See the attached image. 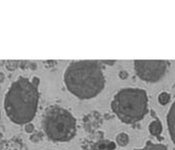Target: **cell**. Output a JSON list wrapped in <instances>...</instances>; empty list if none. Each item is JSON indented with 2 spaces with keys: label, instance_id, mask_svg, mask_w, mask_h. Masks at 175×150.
<instances>
[{
  "label": "cell",
  "instance_id": "obj_4",
  "mask_svg": "<svg viewBox=\"0 0 175 150\" xmlns=\"http://www.w3.org/2000/svg\"><path fill=\"white\" fill-rule=\"evenodd\" d=\"M42 128L50 140L55 142H68L76 136L77 120L66 109L52 106L45 110Z\"/></svg>",
  "mask_w": 175,
  "mask_h": 150
},
{
  "label": "cell",
  "instance_id": "obj_14",
  "mask_svg": "<svg viewBox=\"0 0 175 150\" xmlns=\"http://www.w3.org/2000/svg\"><path fill=\"white\" fill-rule=\"evenodd\" d=\"M40 139H41V137H40L39 134H34V135L30 136V140L33 141V142H37V141H39Z\"/></svg>",
  "mask_w": 175,
  "mask_h": 150
},
{
  "label": "cell",
  "instance_id": "obj_1",
  "mask_svg": "<svg viewBox=\"0 0 175 150\" xmlns=\"http://www.w3.org/2000/svg\"><path fill=\"white\" fill-rule=\"evenodd\" d=\"M66 89L80 100L97 97L105 89V79L102 65L99 61H76L66 67L64 74Z\"/></svg>",
  "mask_w": 175,
  "mask_h": 150
},
{
  "label": "cell",
  "instance_id": "obj_11",
  "mask_svg": "<svg viewBox=\"0 0 175 150\" xmlns=\"http://www.w3.org/2000/svg\"><path fill=\"white\" fill-rule=\"evenodd\" d=\"M171 100V96L170 94L167 92H162L159 94V96H158V102L160 103L162 106H165L167 105L169 102H170Z\"/></svg>",
  "mask_w": 175,
  "mask_h": 150
},
{
  "label": "cell",
  "instance_id": "obj_3",
  "mask_svg": "<svg viewBox=\"0 0 175 150\" xmlns=\"http://www.w3.org/2000/svg\"><path fill=\"white\" fill-rule=\"evenodd\" d=\"M148 94L143 89L124 88L116 93L111 102V109L120 121L135 124L148 113Z\"/></svg>",
  "mask_w": 175,
  "mask_h": 150
},
{
  "label": "cell",
  "instance_id": "obj_6",
  "mask_svg": "<svg viewBox=\"0 0 175 150\" xmlns=\"http://www.w3.org/2000/svg\"><path fill=\"white\" fill-rule=\"evenodd\" d=\"M166 121H167L169 135H170L172 142L175 145V100L170 106V109H169L167 116H166Z\"/></svg>",
  "mask_w": 175,
  "mask_h": 150
},
{
  "label": "cell",
  "instance_id": "obj_12",
  "mask_svg": "<svg viewBox=\"0 0 175 150\" xmlns=\"http://www.w3.org/2000/svg\"><path fill=\"white\" fill-rule=\"evenodd\" d=\"M25 131L27 133H31L34 131V125L31 123H27L25 125Z\"/></svg>",
  "mask_w": 175,
  "mask_h": 150
},
{
  "label": "cell",
  "instance_id": "obj_16",
  "mask_svg": "<svg viewBox=\"0 0 175 150\" xmlns=\"http://www.w3.org/2000/svg\"><path fill=\"white\" fill-rule=\"evenodd\" d=\"M0 117H1V114H0Z\"/></svg>",
  "mask_w": 175,
  "mask_h": 150
},
{
  "label": "cell",
  "instance_id": "obj_8",
  "mask_svg": "<svg viewBox=\"0 0 175 150\" xmlns=\"http://www.w3.org/2000/svg\"><path fill=\"white\" fill-rule=\"evenodd\" d=\"M149 132L153 136H159L163 131V125L160 120H154L149 124Z\"/></svg>",
  "mask_w": 175,
  "mask_h": 150
},
{
  "label": "cell",
  "instance_id": "obj_15",
  "mask_svg": "<svg viewBox=\"0 0 175 150\" xmlns=\"http://www.w3.org/2000/svg\"><path fill=\"white\" fill-rule=\"evenodd\" d=\"M32 83H33V84H35V85L36 86H38L39 85V79L38 78H37V77H33V78H32Z\"/></svg>",
  "mask_w": 175,
  "mask_h": 150
},
{
  "label": "cell",
  "instance_id": "obj_10",
  "mask_svg": "<svg viewBox=\"0 0 175 150\" xmlns=\"http://www.w3.org/2000/svg\"><path fill=\"white\" fill-rule=\"evenodd\" d=\"M129 141H130V137H129V135L125 132L120 133V134H118L117 137H116V142L122 147L127 145L129 143Z\"/></svg>",
  "mask_w": 175,
  "mask_h": 150
},
{
  "label": "cell",
  "instance_id": "obj_13",
  "mask_svg": "<svg viewBox=\"0 0 175 150\" xmlns=\"http://www.w3.org/2000/svg\"><path fill=\"white\" fill-rule=\"evenodd\" d=\"M119 77L121 80H126V79L129 77V73L126 72V71H121L119 73Z\"/></svg>",
  "mask_w": 175,
  "mask_h": 150
},
{
  "label": "cell",
  "instance_id": "obj_7",
  "mask_svg": "<svg viewBox=\"0 0 175 150\" xmlns=\"http://www.w3.org/2000/svg\"><path fill=\"white\" fill-rule=\"evenodd\" d=\"M116 147H117V144L114 141L105 139V140H100L93 144L91 150H116Z\"/></svg>",
  "mask_w": 175,
  "mask_h": 150
},
{
  "label": "cell",
  "instance_id": "obj_2",
  "mask_svg": "<svg viewBox=\"0 0 175 150\" xmlns=\"http://www.w3.org/2000/svg\"><path fill=\"white\" fill-rule=\"evenodd\" d=\"M38 99V86L27 78L18 77L5 94V113L15 124L30 123L36 114Z\"/></svg>",
  "mask_w": 175,
  "mask_h": 150
},
{
  "label": "cell",
  "instance_id": "obj_5",
  "mask_svg": "<svg viewBox=\"0 0 175 150\" xmlns=\"http://www.w3.org/2000/svg\"><path fill=\"white\" fill-rule=\"evenodd\" d=\"M170 62L164 59H137L134 61V70L142 81L157 83L167 73Z\"/></svg>",
  "mask_w": 175,
  "mask_h": 150
},
{
  "label": "cell",
  "instance_id": "obj_9",
  "mask_svg": "<svg viewBox=\"0 0 175 150\" xmlns=\"http://www.w3.org/2000/svg\"><path fill=\"white\" fill-rule=\"evenodd\" d=\"M134 150H168L167 146L161 143H154L152 141H147L144 147Z\"/></svg>",
  "mask_w": 175,
  "mask_h": 150
}]
</instances>
